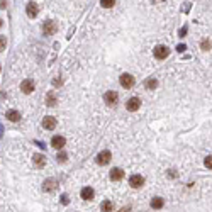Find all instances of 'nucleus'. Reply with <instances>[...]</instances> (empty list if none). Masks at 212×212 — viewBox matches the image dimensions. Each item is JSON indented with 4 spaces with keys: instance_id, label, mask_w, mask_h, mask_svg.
<instances>
[{
    "instance_id": "19",
    "label": "nucleus",
    "mask_w": 212,
    "mask_h": 212,
    "mask_svg": "<svg viewBox=\"0 0 212 212\" xmlns=\"http://www.w3.org/2000/svg\"><path fill=\"white\" fill-rule=\"evenodd\" d=\"M163 199H160V197H155V199H153L151 200V207L153 209H161V207H163Z\"/></svg>"
},
{
    "instance_id": "14",
    "label": "nucleus",
    "mask_w": 212,
    "mask_h": 212,
    "mask_svg": "<svg viewBox=\"0 0 212 212\" xmlns=\"http://www.w3.org/2000/svg\"><path fill=\"white\" fill-rule=\"evenodd\" d=\"M122 178H124V171H122L121 168H112L110 170V180L119 182V180H122Z\"/></svg>"
},
{
    "instance_id": "30",
    "label": "nucleus",
    "mask_w": 212,
    "mask_h": 212,
    "mask_svg": "<svg viewBox=\"0 0 212 212\" xmlns=\"http://www.w3.org/2000/svg\"><path fill=\"white\" fill-rule=\"evenodd\" d=\"M7 7V2L5 0H0V9H5Z\"/></svg>"
},
{
    "instance_id": "33",
    "label": "nucleus",
    "mask_w": 212,
    "mask_h": 212,
    "mask_svg": "<svg viewBox=\"0 0 212 212\" xmlns=\"http://www.w3.org/2000/svg\"><path fill=\"white\" fill-rule=\"evenodd\" d=\"M0 71H2V66H0Z\"/></svg>"
},
{
    "instance_id": "24",
    "label": "nucleus",
    "mask_w": 212,
    "mask_h": 212,
    "mask_svg": "<svg viewBox=\"0 0 212 212\" xmlns=\"http://www.w3.org/2000/svg\"><path fill=\"white\" fill-rule=\"evenodd\" d=\"M202 49L204 51H209V49H210V41H209V39H205L202 43Z\"/></svg>"
},
{
    "instance_id": "4",
    "label": "nucleus",
    "mask_w": 212,
    "mask_h": 212,
    "mask_svg": "<svg viewBox=\"0 0 212 212\" xmlns=\"http://www.w3.org/2000/svg\"><path fill=\"white\" fill-rule=\"evenodd\" d=\"M104 100H105V104H107V105H116L117 100H119V95H117V92L109 90V92H105Z\"/></svg>"
},
{
    "instance_id": "21",
    "label": "nucleus",
    "mask_w": 212,
    "mask_h": 212,
    "mask_svg": "<svg viewBox=\"0 0 212 212\" xmlns=\"http://www.w3.org/2000/svg\"><path fill=\"white\" fill-rule=\"evenodd\" d=\"M114 4H116V0H100V5L104 9H110V7H114Z\"/></svg>"
},
{
    "instance_id": "15",
    "label": "nucleus",
    "mask_w": 212,
    "mask_h": 212,
    "mask_svg": "<svg viewBox=\"0 0 212 212\" xmlns=\"http://www.w3.org/2000/svg\"><path fill=\"white\" fill-rule=\"evenodd\" d=\"M58 104V99H56V93L54 92H48L46 93V105H49V107H54V105Z\"/></svg>"
},
{
    "instance_id": "16",
    "label": "nucleus",
    "mask_w": 212,
    "mask_h": 212,
    "mask_svg": "<svg viewBox=\"0 0 212 212\" xmlns=\"http://www.w3.org/2000/svg\"><path fill=\"white\" fill-rule=\"evenodd\" d=\"M56 185H58V182L54 180V178H48L46 182H44V192H53L54 188H56Z\"/></svg>"
},
{
    "instance_id": "28",
    "label": "nucleus",
    "mask_w": 212,
    "mask_h": 212,
    "mask_svg": "<svg viewBox=\"0 0 212 212\" xmlns=\"http://www.w3.org/2000/svg\"><path fill=\"white\" fill-rule=\"evenodd\" d=\"M178 34H180V38H183V36L187 34V27H183V29H180V31H178Z\"/></svg>"
},
{
    "instance_id": "25",
    "label": "nucleus",
    "mask_w": 212,
    "mask_h": 212,
    "mask_svg": "<svg viewBox=\"0 0 212 212\" xmlns=\"http://www.w3.org/2000/svg\"><path fill=\"white\" fill-rule=\"evenodd\" d=\"M204 163H205V166H207V168L210 170V166H212V160H210V156H205V161H204Z\"/></svg>"
},
{
    "instance_id": "1",
    "label": "nucleus",
    "mask_w": 212,
    "mask_h": 212,
    "mask_svg": "<svg viewBox=\"0 0 212 212\" xmlns=\"http://www.w3.org/2000/svg\"><path fill=\"white\" fill-rule=\"evenodd\" d=\"M119 82H121L122 88H132V85H134V77L129 75V73H124V75H121Z\"/></svg>"
},
{
    "instance_id": "10",
    "label": "nucleus",
    "mask_w": 212,
    "mask_h": 212,
    "mask_svg": "<svg viewBox=\"0 0 212 212\" xmlns=\"http://www.w3.org/2000/svg\"><path fill=\"white\" fill-rule=\"evenodd\" d=\"M32 163H34L36 168H44L46 166V158L43 155H39V153H36V155H32Z\"/></svg>"
},
{
    "instance_id": "5",
    "label": "nucleus",
    "mask_w": 212,
    "mask_h": 212,
    "mask_svg": "<svg viewBox=\"0 0 212 212\" xmlns=\"http://www.w3.org/2000/svg\"><path fill=\"white\" fill-rule=\"evenodd\" d=\"M58 31V26L54 24L53 21H48V22H44V26H43V32L44 36H53L54 32Z\"/></svg>"
},
{
    "instance_id": "11",
    "label": "nucleus",
    "mask_w": 212,
    "mask_h": 212,
    "mask_svg": "<svg viewBox=\"0 0 212 212\" xmlns=\"http://www.w3.org/2000/svg\"><path fill=\"white\" fill-rule=\"evenodd\" d=\"M144 183V178L141 177V175H132V177L129 178V185L132 187V188H139V187H143Z\"/></svg>"
},
{
    "instance_id": "31",
    "label": "nucleus",
    "mask_w": 212,
    "mask_h": 212,
    "mask_svg": "<svg viewBox=\"0 0 212 212\" xmlns=\"http://www.w3.org/2000/svg\"><path fill=\"white\" fill-rule=\"evenodd\" d=\"M119 212H129V209H127V207H124V209H121Z\"/></svg>"
},
{
    "instance_id": "26",
    "label": "nucleus",
    "mask_w": 212,
    "mask_h": 212,
    "mask_svg": "<svg viewBox=\"0 0 212 212\" xmlns=\"http://www.w3.org/2000/svg\"><path fill=\"white\" fill-rule=\"evenodd\" d=\"M185 49H187L185 44H178V46H177V51H178V53H183Z\"/></svg>"
},
{
    "instance_id": "32",
    "label": "nucleus",
    "mask_w": 212,
    "mask_h": 212,
    "mask_svg": "<svg viewBox=\"0 0 212 212\" xmlns=\"http://www.w3.org/2000/svg\"><path fill=\"white\" fill-rule=\"evenodd\" d=\"M2 24H4V22H2V19H0V27H2Z\"/></svg>"
},
{
    "instance_id": "6",
    "label": "nucleus",
    "mask_w": 212,
    "mask_h": 212,
    "mask_svg": "<svg viewBox=\"0 0 212 212\" xmlns=\"http://www.w3.org/2000/svg\"><path fill=\"white\" fill-rule=\"evenodd\" d=\"M43 127L46 131H53L54 127H56V119H54L53 116H46L43 119Z\"/></svg>"
},
{
    "instance_id": "27",
    "label": "nucleus",
    "mask_w": 212,
    "mask_h": 212,
    "mask_svg": "<svg viewBox=\"0 0 212 212\" xmlns=\"http://www.w3.org/2000/svg\"><path fill=\"white\" fill-rule=\"evenodd\" d=\"M53 85H54V87L61 85V78H54V80H53Z\"/></svg>"
},
{
    "instance_id": "12",
    "label": "nucleus",
    "mask_w": 212,
    "mask_h": 212,
    "mask_svg": "<svg viewBox=\"0 0 212 212\" xmlns=\"http://www.w3.org/2000/svg\"><path fill=\"white\" fill-rule=\"evenodd\" d=\"M66 144V139L63 138V136H53L51 139V146L53 148H56V149H61V148Z\"/></svg>"
},
{
    "instance_id": "18",
    "label": "nucleus",
    "mask_w": 212,
    "mask_h": 212,
    "mask_svg": "<svg viewBox=\"0 0 212 212\" xmlns=\"http://www.w3.org/2000/svg\"><path fill=\"white\" fill-rule=\"evenodd\" d=\"M100 210L102 212H112L114 210V204L110 200H104V202L100 204Z\"/></svg>"
},
{
    "instance_id": "17",
    "label": "nucleus",
    "mask_w": 212,
    "mask_h": 212,
    "mask_svg": "<svg viewBox=\"0 0 212 212\" xmlns=\"http://www.w3.org/2000/svg\"><path fill=\"white\" fill-rule=\"evenodd\" d=\"M5 117H7L10 122H17L19 119H21V114H19L17 110H9V112L5 114Z\"/></svg>"
},
{
    "instance_id": "23",
    "label": "nucleus",
    "mask_w": 212,
    "mask_h": 212,
    "mask_svg": "<svg viewBox=\"0 0 212 212\" xmlns=\"http://www.w3.org/2000/svg\"><path fill=\"white\" fill-rule=\"evenodd\" d=\"M5 46H7V38L5 36H0V53L5 49Z\"/></svg>"
},
{
    "instance_id": "7",
    "label": "nucleus",
    "mask_w": 212,
    "mask_h": 212,
    "mask_svg": "<svg viewBox=\"0 0 212 212\" xmlns=\"http://www.w3.org/2000/svg\"><path fill=\"white\" fill-rule=\"evenodd\" d=\"M110 158H112V155H110V151H100L99 155H97V163L99 165H107L109 161H110Z\"/></svg>"
},
{
    "instance_id": "2",
    "label": "nucleus",
    "mask_w": 212,
    "mask_h": 212,
    "mask_svg": "<svg viewBox=\"0 0 212 212\" xmlns=\"http://www.w3.org/2000/svg\"><path fill=\"white\" fill-rule=\"evenodd\" d=\"M139 107H141V100L138 97H132V99H129L126 102V109L129 112H136V110H139Z\"/></svg>"
},
{
    "instance_id": "8",
    "label": "nucleus",
    "mask_w": 212,
    "mask_h": 212,
    "mask_svg": "<svg viewBox=\"0 0 212 212\" xmlns=\"http://www.w3.org/2000/svg\"><path fill=\"white\" fill-rule=\"evenodd\" d=\"M21 90L24 92V93H32V92H34V82H32L31 78H26V80L21 83Z\"/></svg>"
},
{
    "instance_id": "29",
    "label": "nucleus",
    "mask_w": 212,
    "mask_h": 212,
    "mask_svg": "<svg viewBox=\"0 0 212 212\" xmlns=\"http://www.w3.org/2000/svg\"><path fill=\"white\" fill-rule=\"evenodd\" d=\"M61 202L66 205V204H68V197H66V195H61Z\"/></svg>"
},
{
    "instance_id": "20",
    "label": "nucleus",
    "mask_w": 212,
    "mask_h": 212,
    "mask_svg": "<svg viewBox=\"0 0 212 212\" xmlns=\"http://www.w3.org/2000/svg\"><path fill=\"white\" fill-rule=\"evenodd\" d=\"M156 87H158L156 78H148V80H146V88H148V90H155Z\"/></svg>"
},
{
    "instance_id": "9",
    "label": "nucleus",
    "mask_w": 212,
    "mask_h": 212,
    "mask_svg": "<svg viewBox=\"0 0 212 212\" xmlns=\"http://www.w3.org/2000/svg\"><path fill=\"white\" fill-rule=\"evenodd\" d=\"M26 12H27V17H31V19L38 17V12H39L38 4H34V2H29V4H27V7H26Z\"/></svg>"
},
{
    "instance_id": "3",
    "label": "nucleus",
    "mask_w": 212,
    "mask_h": 212,
    "mask_svg": "<svg viewBox=\"0 0 212 212\" xmlns=\"http://www.w3.org/2000/svg\"><path fill=\"white\" fill-rule=\"evenodd\" d=\"M168 54H170V49L163 44L155 48V58H158V60H165V58H168Z\"/></svg>"
},
{
    "instance_id": "13",
    "label": "nucleus",
    "mask_w": 212,
    "mask_h": 212,
    "mask_svg": "<svg viewBox=\"0 0 212 212\" xmlns=\"http://www.w3.org/2000/svg\"><path fill=\"white\" fill-rule=\"evenodd\" d=\"M80 195H82L83 200H92L93 199V195H95V192H93V188H90V187H83L82 192H80Z\"/></svg>"
},
{
    "instance_id": "22",
    "label": "nucleus",
    "mask_w": 212,
    "mask_h": 212,
    "mask_svg": "<svg viewBox=\"0 0 212 212\" xmlns=\"http://www.w3.org/2000/svg\"><path fill=\"white\" fill-rule=\"evenodd\" d=\"M56 160L60 161V163H65L66 160H68V155L66 153H58V156H56Z\"/></svg>"
}]
</instances>
